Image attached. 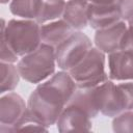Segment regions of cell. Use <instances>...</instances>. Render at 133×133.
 Segmentation results:
<instances>
[{"mask_svg": "<svg viewBox=\"0 0 133 133\" xmlns=\"http://www.w3.org/2000/svg\"><path fill=\"white\" fill-rule=\"evenodd\" d=\"M77 88L68 71L55 72L36 85L28 98L27 109L37 122L49 128L56 125L60 113Z\"/></svg>", "mask_w": 133, "mask_h": 133, "instance_id": "1", "label": "cell"}, {"mask_svg": "<svg viewBox=\"0 0 133 133\" xmlns=\"http://www.w3.org/2000/svg\"><path fill=\"white\" fill-rule=\"evenodd\" d=\"M1 37L19 57L34 51L43 43L41 24L30 19H11L6 22L2 18Z\"/></svg>", "mask_w": 133, "mask_h": 133, "instance_id": "2", "label": "cell"}, {"mask_svg": "<svg viewBox=\"0 0 133 133\" xmlns=\"http://www.w3.org/2000/svg\"><path fill=\"white\" fill-rule=\"evenodd\" d=\"M17 66L23 80L37 85L56 72L55 48L42 43L37 49L20 57Z\"/></svg>", "mask_w": 133, "mask_h": 133, "instance_id": "3", "label": "cell"}, {"mask_svg": "<svg viewBox=\"0 0 133 133\" xmlns=\"http://www.w3.org/2000/svg\"><path fill=\"white\" fill-rule=\"evenodd\" d=\"M106 68L107 55L94 46L69 73L78 88H89L96 87L109 79Z\"/></svg>", "mask_w": 133, "mask_h": 133, "instance_id": "4", "label": "cell"}, {"mask_svg": "<svg viewBox=\"0 0 133 133\" xmlns=\"http://www.w3.org/2000/svg\"><path fill=\"white\" fill-rule=\"evenodd\" d=\"M92 47L91 39L83 31H75L70 37L55 48L58 69L69 72L85 57Z\"/></svg>", "mask_w": 133, "mask_h": 133, "instance_id": "5", "label": "cell"}, {"mask_svg": "<svg viewBox=\"0 0 133 133\" xmlns=\"http://www.w3.org/2000/svg\"><path fill=\"white\" fill-rule=\"evenodd\" d=\"M96 90L100 113L103 115L113 118L127 110L124 91L116 81L108 79L102 84L96 86Z\"/></svg>", "mask_w": 133, "mask_h": 133, "instance_id": "6", "label": "cell"}, {"mask_svg": "<svg viewBox=\"0 0 133 133\" xmlns=\"http://www.w3.org/2000/svg\"><path fill=\"white\" fill-rule=\"evenodd\" d=\"M27 111V102L15 91L1 95L0 98V132H12V127Z\"/></svg>", "mask_w": 133, "mask_h": 133, "instance_id": "7", "label": "cell"}, {"mask_svg": "<svg viewBox=\"0 0 133 133\" xmlns=\"http://www.w3.org/2000/svg\"><path fill=\"white\" fill-rule=\"evenodd\" d=\"M56 127L61 133L70 131H90L92 129V118L81 107L68 103L56 122Z\"/></svg>", "mask_w": 133, "mask_h": 133, "instance_id": "8", "label": "cell"}, {"mask_svg": "<svg viewBox=\"0 0 133 133\" xmlns=\"http://www.w3.org/2000/svg\"><path fill=\"white\" fill-rule=\"evenodd\" d=\"M127 29V22L122 20L111 26L96 30L94 44L106 55L121 50L122 41Z\"/></svg>", "mask_w": 133, "mask_h": 133, "instance_id": "9", "label": "cell"}, {"mask_svg": "<svg viewBox=\"0 0 133 133\" xmlns=\"http://www.w3.org/2000/svg\"><path fill=\"white\" fill-rule=\"evenodd\" d=\"M107 69L113 81H133V53L119 50L107 55Z\"/></svg>", "mask_w": 133, "mask_h": 133, "instance_id": "10", "label": "cell"}, {"mask_svg": "<svg viewBox=\"0 0 133 133\" xmlns=\"http://www.w3.org/2000/svg\"><path fill=\"white\" fill-rule=\"evenodd\" d=\"M87 19L88 26L95 30H99L122 21V16L117 3L110 5L89 3L87 9Z\"/></svg>", "mask_w": 133, "mask_h": 133, "instance_id": "11", "label": "cell"}, {"mask_svg": "<svg viewBox=\"0 0 133 133\" xmlns=\"http://www.w3.org/2000/svg\"><path fill=\"white\" fill-rule=\"evenodd\" d=\"M75 31L76 30H74L62 18L45 24H41L42 42L54 48L59 46Z\"/></svg>", "mask_w": 133, "mask_h": 133, "instance_id": "12", "label": "cell"}, {"mask_svg": "<svg viewBox=\"0 0 133 133\" xmlns=\"http://www.w3.org/2000/svg\"><path fill=\"white\" fill-rule=\"evenodd\" d=\"M87 0H66L62 19L76 31H82L88 26Z\"/></svg>", "mask_w": 133, "mask_h": 133, "instance_id": "13", "label": "cell"}, {"mask_svg": "<svg viewBox=\"0 0 133 133\" xmlns=\"http://www.w3.org/2000/svg\"><path fill=\"white\" fill-rule=\"evenodd\" d=\"M69 103L77 105L84 109L91 118H95L100 113L96 87L77 88Z\"/></svg>", "mask_w": 133, "mask_h": 133, "instance_id": "14", "label": "cell"}, {"mask_svg": "<svg viewBox=\"0 0 133 133\" xmlns=\"http://www.w3.org/2000/svg\"><path fill=\"white\" fill-rule=\"evenodd\" d=\"M65 2L66 1L64 0H39V6L35 21L39 24H45L54 20L61 19Z\"/></svg>", "mask_w": 133, "mask_h": 133, "instance_id": "15", "label": "cell"}, {"mask_svg": "<svg viewBox=\"0 0 133 133\" xmlns=\"http://www.w3.org/2000/svg\"><path fill=\"white\" fill-rule=\"evenodd\" d=\"M0 72H1L0 94L3 95L9 91H14L17 88L21 78L17 64L1 62Z\"/></svg>", "mask_w": 133, "mask_h": 133, "instance_id": "16", "label": "cell"}, {"mask_svg": "<svg viewBox=\"0 0 133 133\" xmlns=\"http://www.w3.org/2000/svg\"><path fill=\"white\" fill-rule=\"evenodd\" d=\"M39 0H10V12L20 19L35 20L38 11Z\"/></svg>", "mask_w": 133, "mask_h": 133, "instance_id": "17", "label": "cell"}, {"mask_svg": "<svg viewBox=\"0 0 133 133\" xmlns=\"http://www.w3.org/2000/svg\"><path fill=\"white\" fill-rule=\"evenodd\" d=\"M18 131H48V127L37 122L27 109L21 119L12 127V132Z\"/></svg>", "mask_w": 133, "mask_h": 133, "instance_id": "18", "label": "cell"}, {"mask_svg": "<svg viewBox=\"0 0 133 133\" xmlns=\"http://www.w3.org/2000/svg\"><path fill=\"white\" fill-rule=\"evenodd\" d=\"M114 132H133V110H126L112 118Z\"/></svg>", "mask_w": 133, "mask_h": 133, "instance_id": "19", "label": "cell"}, {"mask_svg": "<svg viewBox=\"0 0 133 133\" xmlns=\"http://www.w3.org/2000/svg\"><path fill=\"white\" fill-rule=\"evenodd\" d=\"M20 57L14 52V50L9 47L7 42L1 37V44H0V60L1 62H7V63H16L18 62Z\"/></svg>", "mask_w": 133, "mask_h": 133, "instance_id": "20", "label": "cell"}, {"mask_svg": "<svg viewBox=\"0 0 133 133\" xmlns=\"http://www.w3.org/2000/svg\"><path fill=\"white\" fill-rule=\"evenodd\" d=\"M126 22H127V29L122 41L121 50L133 53V18Z\"/></svg>", "mask_w": 133, "mask_h": 133, "instance_id": "21", "label": "cell"}, {"mask_svg": "<svg viewBox=\"0 0 133 133\" xmlns=\"http://www.w3.org/2000/svg\"><path fill=\"white\" fill-rule=\"evenodd\" d=\"M117 83L124 91L127 110H133V81H119Z\"/></svg>", "mask_w": 133, "mask_h": 133, "instance_id": "22", "label": "cell"}, {"mask_svg": "<svg viewBox=\"0 0 133 133\" xmlns=\"http://www.w3.org/2000/svg\"><path fill=\"white\" fill-rule=\"evenodd\" d=\"M117 6L122 16V20L128 21L133 18V0H118Z\"/></svg>", "mask_w": 133, "mask_h": 133, "instance_id": "23", "label": "cell"}, {"mask_svg": "<svg viewBox=\"0 0 133 133\" xmlns=\"http://www.w3.org/2000/svg\"><path fill=\"white\" fill-rule=\"evenodd\" d=\"M88 3L91 4H100V5H110V4H116L118 0H87Z\"/></svg>", "mask_w": 133, "mask_h": 133, "instance_id": "24", "label": "cell"}, {"mask_svg": "<svg viewBox=\"0 0 133 133\" xmlns=\"http://www.w3.org/2000/svg\"><path fill=\"white\" fill-rule=\"evenodd\" d=\"M0 1H1L2 4H6V3H9L10 2V0H0Z\"/></svg>", "mask_w": 133, "mask_h": 133, "instance_id": "25", "label": "cell"}, {"mask_svg": "<svg viewBox=\"0 0 133 133\" xmlns=\"http://www.w3.org/2000/svg\"><path fill=\"white\" fill-rule=\"evenodd\" d=\"M55 1H60V0H55ZM64 1H66V0H64Z\"/></svg>", "mask_w": 133, "mask_h": 133, "instance_id": "26", "label": "cell"}]
</instances>
